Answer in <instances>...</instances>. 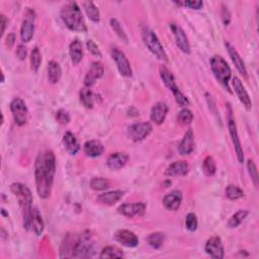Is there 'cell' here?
<instances>
[{
    "label": "cell",
    "instance_id": "cell-37",
    "mask_svg": "<svg viewBox=\"0 0 259 259\" xmlns=\"http://www.w3.org/2000/svg\"><path fill=\"white\" fill-rule=\"evenodd\" d=\"M99 257L101 258H122L124 257V252L116 246H107L102 250Z\"/></svg>",
    "mask_w": 259,
    "mask_h": 259
},
{
    "label": "cell",
    "instance_id": "cell-19",
    "mask_svg": "<svg viewBox=\"0 0 259 259\" xmlns=\"http://www.w3.org/2000/svg\"><path fill=\"white\" fill-rule=\"evenodd\" d=\"M183 203V192L181 190H172L163 198V206L166 210L175 212L181 208Z\"/></svg>",
    "mask_w": 259,
    "mask_h": 259
},
{
    "label": "cell",
    "instance_id": "cell-46",
    "mask_svg": "<svg viewBox=\"0 0 259 259\" xmlns=\"http://www.w3.org/2000/svg\"><path fill=\"white\" fill-rule=\"evenodd\" d=\"M247 169H248V173L252 179L254 185L257 187V185H258V171H257V167H256L255 163L252 160H250V159L247 161Z\"/></svg>",
    "mask_w": 259,
    "mask_h": 259
},
{
    "label": "cell",
    "instance_id": "cell-52",
    "mask_svg": "<svg viewBox=\"0 0 259 259\" xmlns=\"http://www.w3.org/2000/svg\"><path fill=\"white\" fill-rule=\"evenodd\" d=\"M14 43H15V35L14 34H9L7 36V37H6V42H5L6 46L8 48H11L14 45Z\"/></svg>",
    "mask_w": 259,
    "mask_h": 259
},
{
    "label": "cell",
    "instance_id": "cell-15",
    "mask_svg": "<svg viewBox=\"0 0 259 259\" xmlns=\"http://www.w3.org/2000/svg\"><path fill=\"white\" fill-rule=\"evenodd\" d=\"M114 240L128 248H134L139 245L138 236L134 232L126 229L117 230L114 234Z\"/></svg>",
    "mask_w": 259,
    "mask_h": 259
},
{
    "label": "cell",
    "instance_id": "cell-1",
    "mask_svg": "<svg viewBox=\"0 0 259 259\" xmlns=\"http://www.w3.org/2000/svg\"><path fill=\"white\" fill-rule=\"evenodd\" d=\"M10 190L16 197L19 207L22 209L24 228L30 230L31 218L33 212V200H34L32 191L27 185L19 183L12 184L10 185Z\"/></svg>",
    "mask_w": 259,
    "mask_h": 259
},
{
    "label": "cell",
    "instance_id": "cell-7",
    "mask_svg": "<svg viewBox=\"0 0 259 259\" xmlns=\"http://www.w3.org/2000/svg\"><path fill=\"white\" fill-rule=\"evenodd\" d=\"M94 240L91 232L85 231L80 236L77 237V241L73 250L72 257L86 258L91 257L94 253Z\"/></svg>",
    "mask_w": 259,
    "mask_h": 259
},
{
    "label": "cell",
    "instance_id": "cell-48",
    "mask_svg": "<svg viewBox=\"0 0 259 259\" xmlns=\"http://www.w3.org/2000/svg\"><path fill=\"white\" fill-rule=\"evenodd\" d=\"M86 46H87L88 51H89L93 56H96V57H102L101 50H99L98 46L92 41V39H88L87 43H86Z\"/></svg>",
    "mask_w": 259,
    "mask_h": 259
},
{
    "label": "cell",
    "instance_id": "cell-30",
    "mask_svg": "<svg viewBox=\"0 0 259 259\" xmlns=\"http://www.w3.org/2000/svg\"><path fill=\"white\" fill-rule=\"evenodd\" d=\"M44 227H45V225H44V221H43L41 214H39V212L37 208H33L30 229L37 236H39V235H42V233L44 231Z\"/></svg>",
    "mask_w": 259,
    "mask_h": 259
},
{
    "label": "cell",
    "instance_id": "cell-13",
    "mask_svg": "<svg viewBox=\"0 0 259 259\" xmlns=\"http://www.w3.org/2000/svg\"><path fill=\"white\" fill-rule=\"evenodd\" d=\"M205 251L212 258H224V246L222 239L219 236H212L211 238H209L205 246Z\"/></svg>",
    "mask_w": 259,
    "mask_h": 259
},
{
    "label": "cell",
    "instance_id": "cell-27",
    "mask_svg": "<svg viewBox=\"0 0 259 259\" xmlns=\"http://www.w3.org/2000/svg\"><path fill=\"white\" fill-rule=\"evenodd\" d=\"M188 168V164L185 161H175L166 168L165 175L169 177L185 176L187 174Z\"/></svg>",
    "mask_w": 259,
    "mask_h": 259
},
{
    "label": "cell",
    "instance_id": "cell-23",
    "mask_svg": "<svg viewBox=\"0 0 259 259\" xmlns=\"http://www.w3.org/2000/svg\"><path fill=\"white\" fill-rule=\"evenodd\" d=\"M125 191L123 190H111L104 192L97 196V202L105 206H113L123 198Z\"/></svg>",
    "mask_w": 259,
    "mask_h": 259
},
{
    "label": "cell",
    "instance_id": "cell-40",
    "mask_svg": "<svg viewBox=\"0 0 259 259\" xmlns=\"http://www.w3.org/2000/svg\"><path fill=\"white\" fill-rule=\"evenodd\" d=\"M110 25L112 29V31L116 34V36L122 39V41H124L125 43H128V36L125 32V30L123 29L122 25L119 24V22L117 21L116 18H111L110 21Z\"/></svg>",
    "mask_w": 259,
    "mask_h": 259
},
{
    "label": "cell",
    "instance_id": "cell-10",
    "mask_svg": "<svg viewBox=\"0 0 259 259\" xmlns=\"http://www.w3.org/2000/svg\"><path fill=\"white\" fill-rule=\"evenodd\" d=\"M228 128H229V134L231 137V140L237 155V159L239 163H243L244 162V153H243V148H242V144L240 141V138H239L238 135V131H237V125L235 119L233 118L232 114L229 115L228 118Z\"/></svg>",
    "mask_w": 259,
    "mask_h": 259
},
{
    "label": "cell",
    "instance_id": "cell-42",
    "mask_svg": "<svg viewBox=\"0 0 259 259\" xmlns=\"http://www.w3.org/2000/svg\"><path fill=\"white\" fill-rule=\"evenodd\" d=\"M42 63V54L39 52V49L36 47L31 55V69L34 72H37L39 66Z\"/></svg>",
    "mask_w": 259,
    "mask_h": 259
},
{
    "label": "cell",
    "instance_id": "cell-31",
    "mask_svg": "<svg viewBox=\"0 0 259 259\" xmlns=\"http://www.w3.org/2000/svg\"><path fill=\"white\" fill-rule=\"evenodd\" d=\"M76 241H77V238H75L74 236L68 234L65 237L64 241H63V243L61 245V249H60V257H61V258L72 257Z\"/></svg>",
    "mask_w": 259,
    "mask_h": 259
},
{
    "label": "cell",
    "instance_id": "cell-50",
    "mask_svg": "<svg viewBox=\"0 0 259 259\" xmlns=\"http://www.w3.org/2000/svg\"><path fill=\"white\" fill-rule=\"evenodd\" d=\"M222 19L225 26H228L231 22V13L227 7L223 5V10H222Z\"/></svg>",
    "mask_w": 259,
    "mask_h": 259
},
{
    "label": "cell",
    "instance_id": "cell-26",
    "mask_svg": "<svg viewBox=\"0 0 259 259\" xmlns=\"http://www.w3.org/2000/svg\"><path fill=\"white\" fill-rule=\"evenodd\" d=\"M194 149V135L191 129L187 130L178 146V151L182 155H189Z\"/></svg>",
    "mask_w": 259,
    "mask_h": 259
},
{
    "label": "cell",
    "instance_id": "cell-33",
    "mask_svg": "<svg viewBox=\"0 0 259 259\" xmlns=\"http://www.w3.org/2000/svg\"><path fill=\"white\" fill-rule=\"evenodd\" d=\"M82 6L91 22L95 24L101 22V12H99V9L92 1H84L82 2Z\"/></svg>",
    "mask_w": 259,
    "mask_h": 259
},
{
    "label": "cell",
    "instance_id": "cell-22",
    "mask_svg": "<svg viewBox=\"0 0 259 259\" xmlns=\"http://www.w3.org/2000/svg\"><path fill=\"white\" fill-rule=\"evenodd\" d=\"M225 47L229 53V56L232 60V62L234 63V65L236 66L237 70L239 71L241 75H243L244 77H247V70H246V66L245 63L242 60V58L239 55V53L237 52V50L229 43V42H225Z\"/></svg>",
    "mask_w": 259,
    "mask_h": 259
},
{
    "label": "cell",
    "instance_id": "cell-28",
    "mask_svg": "<svg viewBox=\"0 0 259 259\" xmlns=\"http://www.w3.org/2000/svg\"><path fill=\"white\" fill-rule=\"evenodd\" d=\"M69 54H70V59L73 65H78L82 61L83 59V49H82V44L79 39H74L71 42L69 46Z\"/></svg>",
    "mask_w": 259,
    "mask_h": 259
},
{
    "label": "cell",
    "instance_id": "cell-35",
    "mask_svg": "<svg viewBox=\"0 0 259 259\" xmlns=\"http://www.w3.org/2000/svg\"><path fill=\"white\" fill-rule=\"evenodd\" d=\"M249 212L247 210H239L238 212H236L228 221V226L229 228H237L238 226H240L243 221L246 219V217L248 216Z\"/></svg>",
    "mask_w": 259,
    "mask_h": 259
},
{
    "label": "cell",
    "instance_id": "cell-47",
    "mask_svg": "<svg viewBox=\"0 0 259 259\" xmlns=\"http://www.w3.org/2000/svg\"><path fill=\"white\" fill-rule=\"evenodd\" d=\"M56 119L58 121V123H60L61 125H67L71 121V117L67 111L61 109L56 112Z\"/></svg>",
    "mask_w": 259,
    "mask_h": 259
},
{
    "label": "cell",
    "instance_id": "cell-16",
    "mask_svg": "<svg viewBox=\"0 0 259 259\" xmlns=\"http://www.w3.org/2000/svg\"><path fill=\"white\" fill-rule=\"evenodd\" d=\"M104 74H105L104 64L99 61L93 62L90 65V68L84 77L85 87L90 88L91 86H93L98 79H101L104 76Z\"/></svg>",
    "mask_w": 259,
    "mask_h": 259
},
{
    "label": "cell",
    "instance_id": "cell-3",
    "mask_svg": "<svg viewBox=\"0 0 259 259\" xmlns=\"http://www.w3.org/2000/svg\"><path fill=\"white\" fill-rule=\"evenodd\" d=\"M35 179H36V188L39 197L48 198L51 194L52 184L49 182L48 176L44 168L43 155L38 154L35 163Z\"/></svg>",
    "mask_w": 259,
    "mask_h": 259
},
{
    "label": "cell",
    "instance_id": "cell-49",
    "mask_svg": "<svg viewBox=\"0 0 259 259\" xmlns=\"http://www.w3.org/2000/svg\"><path fill=\"white\" fill-rule=\"evenodd\" d=\"M27 55H28V50H27L26 46H24V45L17 46L16 56L18 57L19 60H25L27 58Z\"/></svg>",
    "mask_w": 259,
    "mask_h": 259
},
{
    "label": "cell",
    "instance_id": "cell-44",
    "mask_svg": "<svg viewBox=\"0 0 259 259\" xmlns=\"http://www.w3.org/2000/svg\"><path fill=\"white\" fill-rule=\"evenodd\" d=\"M175 3L178 5H181V6L187 7L190 9H195V10L201 9L204 5L203 1H201V0H186V1H178Z\"/></svg>",
    "mask_w": 259,
    "mask_h": 259
},
{
    "label": "cell",
    "instance_id": "cell-24",
    "mask_svg": "<svg viewBox=\"0 0 259 259\" xmlns=\"http://www.w3.org/2000/svg\"><path fill=\"white\" fill-rule=\"evenodd\" d=\"M43 161L49 182L53 185L56 174V157L54 153L52 151H46V153L43 155Z\"/></svg>",
    "mask_w": 259,
    "mask_h": 259
},
{
    "label": "cell",
    "instance_id": "cell-17",
    "mask_svg": "<svg viewBox=\"0 0 259 259\" xmlns=\"http://www.w3.org/2000/svg\"><path fill=\"white\" fill-rule=\"evenodd\" d=\"M233 88H234V91H235L238 99L243 105V107L247 111H251V109H252L251 98H250L247 90L245 89L242 81L238 77L233 78Z\"/></svg>",
    "mask_w": 259,
    "mask_h": 259
},
{
    "label": "cell",
    "instance_id": "cell-4",
    "mask_svg": "<svg viewBox=\"0 0 259 259\" xmlns=\"http://www.w3.org/2000/svg\"><path fill=\"white\" fill-rule=\"evenodd\" d=\"M211 69L215 76V78L218 80L228 92H231V89L229 87V81L232 77V71L226 60L222 58L221 56H214L212 57L211 61Z\"/></svg>",
    "mask_w": 259,
    "mask_h": 259
},
{
    "label": "cell",
    "instance_id": "cell-32",
    "mask_svg": "<svg viewBox=\"0 0 259 259\" xmlns=\"http://www.w3.org/2000/svg\"><path fill=\"white\" fill-rule=\"evenodd\" d=\"M62 77V69L60 64L54 60L48 64V79L52 84H57Z\"/></svg>",
    "mask_w": 259,
    "mask_h": 259
},
{
    "label": "cell",
    "instance_id": "cell-39",
    "mask_svg": "<svg viewBox=\"0 0 259 259\" xmlns=\"http://www.w3.org/2000/svg\"><path fill=\"white\" fill-rule=\"evenodd\" d=\"M217 171V165L215 159L212 156L206 157L203 162V172L206 176H213Z\"/></svg>",
    "mask_w": 259,
    "mask_h": 259
},
{
    "label": "cell",
    "instance_id": "cell-2",
    "mask_svg": "<svg viewBox=\"0 0 259 259\" xmlns=\"http://www.w3.org/2000/svg\"><path fill=\"white\" fill-rule=\"evenodd\" d=\"M60 14H61L63 23L70 31L77 33H85L87 31V26L82 11L75 1L66 3L62 7Z\"/></svg>",
    "mask_w": 259,
    "mask_h": 259
},
{
    "label": "cell",
    "instance_id": "cell-11",
    "mask_svg": "<svg viewBox=\"0 0 259 259\" xmlns=\"http://www.w3.org/2000/svg\"><path fill=\"white\" fill-rule=\"evenodd\" d=\"M152 132V125L148 122L138 123L128 128V136L134 142H140L145 139Z\"/></svg>",
    "mask_w": 259,
    "mask_h": 259
},
{
    "label": "cell",
    "instance_id": "cell-29",
    "mask_svg": "<svg viewBox=\"0 0 259 259\" xmlns=\"http://www.w3.org/2000/svg\"><path fill=\"white\" fill-rule=\"evenodd\" d=\"M62 142L64 145V148L70 155H76L78 151L80 150V146H79V143L77 141L76 137L71 132H66L64 134Z\"/></svg>",
    "mask_w": 259,
    "mask_h": 259
},
{
    "label": "cell",
    "instance_id": "cell-38",
    "mask_svg": "<svg viewBox=\"0 0 259 259\" xmlns=\"http://www.w3.org/2000/svg\"><path fill=\"white\" fill-rule=\"evenodd\" d=\"M111 186L109 179L104 177H94L90 181V187L94 190H106Z\"/></svg>",
    "mask_w": 259,
    "mask_h": 259
},
{
    "label": "cell",
    "instance_id": "cell-20",
    "mask_svg": "<svg viewBox=\"0 0 259 259\" xmlns=\"http://www.w3.org/2000/svg\"><path fill=\"white\" fill-rule=\"evenodd\" d=\"M128 160H129V155L127 153L115 152L109 156L107 160V165L111 170L116 171L124 168Z\"/></svg>",
    "mask_w": 259,
    "mask_h": 259
},
{
    "label": "cell",
    "instance_id": "cell-25",
    "mask_svg": "<svg viewBox=\"0 0 259 259\" xmlns=\"http://www.w3.org/2000/svg\"><path fill=\"white\" fill-rule=\"evenodd\" d=\"M84 154L90 158H96L102 156L105 152L104 144L98 140H90L84 144Z\"/></svg>",
    "mask_w": 259,
    "mask_h": 259
},
{
    "label": "cell",
    "instance_id": "cell-14",
    "mask_svg": "<svg viewBox=\"0 0 259 259\" xmlns=\"http://www.w3.org/2000/svg\"><path fill=\"white\" fill-rule=\"evenodd\" d=\"M170 30L173 33L175 43L178 49L185 54H190V45L185 31L176 24H170Z\"/></svg>",
    "mask_w": 259,
    "mask_h": 259
},
{
    "label": "cell",
    "instance_id": "cell-45",
    "mask_svg": "<svg viewBox=\"0 0 259 259\" xmlns=\"http://www.w3.org/2000/svg\"><path fill=\"white\" fill-rule=\"evenodd\" d=\"M185 227L189 232H194L197 229V219L193 213H189L185 218Z\"/></svg>",
    "mask_w": 259,
    "mask_h": 259
},
{
    "label": "cell",
    "instance_id": "cell-34",
    "mask_svg": "<svg viewBox=\"0 0 259 259\" xmlns=\"http://www.w3.org/2000/svg\"><path fill=\"white\" fill-rule=\"evenodd\" d=\"M146 241L148 245L153 249L161 248L165 241V234L162 232H154L146 238Z\"/></svg>",
    "mask_w": 259,
    "mask_h": 259
},
{
    "label": "cell",
    "instance_id": "cell-12",
    "mask_svg": "<svg viewBox=\"0 0 259 259\" xmlns=\"http://www.w3.org/2000/svg\"><path fill=\"white\" fill-rule=\"evenodd\" d=\"M35 19H36L35 11L33 9H28L21 28V37L24 43H29L34 37Z\"/></svg>",
    "mask_w": 259,
    "mask_h": 259
},
{
    "label": "cell",
    "instance_id": "cell-5",
    "mask_svg": "<svg viewBox=\"0 0 259 259\" xmlns=\"http://www.w3.org/2000/svg\"><path fill=\"white\" fill-rule=\"evenodd\" d=\"M142 38L148 50L155 57H157L159 60H161L163 62H168L167 54L153 30H151L148 27H144L142 29Z\"/></svg>",
    "mask_w": 259,
    "mask_h": 259
},
{
    "label": "cell",
    "instance_id": "cell-43",
    "mask_svg": "<svg viewBox=\"0 0 259 259\" xmlns=\"http://www.w3.org/2000/svg\"><path fill=\"white\" fill-rule=\"evenodd\" d=\"M192 119H193V114H192L191 111H189L188 109L182 110L177 115V121L182 126L190 125L192 122Z\"/></svg>",
    "mask_w": 259,
    "mask_h": 259
},
{
    "label": "cell",
    "instance_id": "cell-9",
    "mask_svg": "<svg viewBox=\"0 0 259 259\" xmlns=\"http://www.w3.org/2000/svg\"><path fill=\"white\" fill-rule=\"evenodd\" d=\"M111 57L114 60L119 74L124 77H132L133 76V70H132L131 64H130L128 58L126 57V55L123 51H121L118 48H112L111 49Z\"/></svg>",
    "mask_w": 259,
    "mask_h": 259
},
{
    "label": "cell",
    "instance_id": "cell-21",
    "mask_svg": "<svg viewBox=\"0 0 259 259\" xmlns=\"http://www.w3.org/2000/svg\"><path fill=\"white\" fill-rule=\"evenodd\" d=\"M169 108L166 103L159 102L155 104L151 110V121L156 125H161L164 123L166 115L168 113Z\"/></svg>",
    "mask_w": 259,
    "mask_h": 259
},
{
    "label": "cell",
    "instance_id": "cell-6",
    "mask_svg": "<svg viewBox=\"0 0 259 259\" xmlns=\"http://www.w3.org/2000/svg\"><path fill=\"white\" fill-rule=\"evenodd\" d=\"M160 77L162 79L164 85L172 92L175 102H176V104L179 107H187V106H189L188 98L186 97V95H185L181 91V89H179L178 86L176 85L175 78H174L173 74L164 66H162L160 68Z\"/></svg>",
    "mask_w": 259,
    "mask_h": 259
},
{
    "label": "cell",
    "instance_id": "cell-36",
    "mask_svg": "<svg viewBox=\"0 0 259 259\" xmlns=\"http://www.w3.org/2000/svg\"><path fill=\"white\" fill-rule=\"evenodd\" d=\"M79 96H80L81 104L86 109H92L93 108V106H94V94L88 87L82 88L80 90V93H79Z\"/></svg>",
    "mask_w": 259,
    "mask_h": 259
},
{
    "label": "cell",
    "instance_id": "cell-8",
    "mask_svg": "<svg viewBox=\"0 0 259 259\" xmlns=\"http://www.w3.org/2000/svg\"><path fill=\"white\" fill-rule=\"evenodd\" d=\"M10 111L12 113L14 123L17 126H25L29 119V110L22 98L15 97L10 103Z\"/></svg>",
    "mask_w": 259,
    "mask_h": 259
},
{
    "label": "cell",
    "instance_id": "cell-41",
    "mask_svg": "<svg viewBox=\"0 0 259 259\" xmlns=\"http://www.w3.org/2000/svg\"><path fill=\"white\" fill-rule=\"evenodd\" d=\"M225 192H226V196L231 201H236L244 196V191L236 185H228L226 187Z\"/></svg>",
    "mask_w": 259,
    "mask_h": 259
},
{
    "label": "cell",
    "instance_id": "cell-18",
    "mask_svg": "<svg viewBox=\"0 0 259 259\" xmlns=\"http://www.w3.org/2000/svg\"><path fill=\"white\" fill-rule=\"evenodd\" d=\"M147 206L144 203H126L117 208V213L124 217L133 218L135 216H141L145 213Z\"/></svg>",
    "mask_w": 259,
    "mask_h": 259
},
{
    "label": "cell",
    "instance_id": "cell-51",
    "mask_svg": "<svg viewBox=\"0 0 259 259\" xmlns=\"http://www.w3.org/2000/svg\"><path fill=\"white\" fill-rule=\"evenodd\" d=\"M0 19H1V21H0V24H1V36H3L5 33V29H6V26L8 24V21H7V18L4 14L0 15Z\"/></svg>",
    "mask_w": 259,
    "mask_h": 259
}]
</instances>
